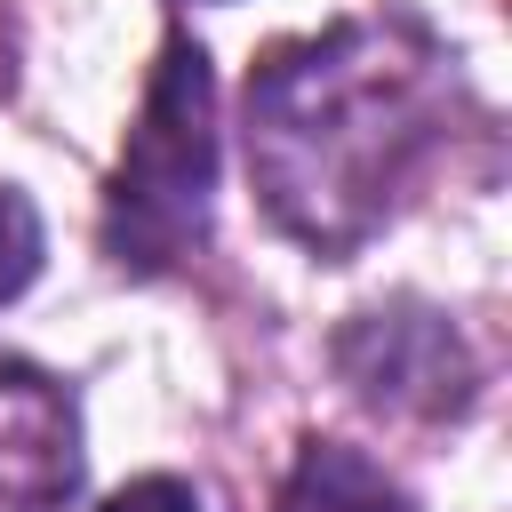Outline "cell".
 Instances as JSON below:
<instances>
[{"instance_id":"8992f818","label":"cell","mask_w":512,"mask_h":512,"mask_svg":"<svg viewBox=\"0 0 512 512\" xmlns=\"http://www.w3.org/2000/svg\"><path fill=\"white\" fill-rule=\"evenodd\" d=\"M48 264V224L24 184H0V304H16Z\"/></svg>"},{"instance_id":"3957f363","label":"cell","mask_w":512,"mask_h":512,"mask_svg":"<svg viewBox=\"0 0 512 512\" xmlns=\"http://www.w3.org/2000/svg\"><path fill=\"white\" fill-rule=\"evenodd\" d=\"M328 352H336V376L352 384V400H368L384 416L440 424L480 400V360H472L464 328L432 304H408V296L352 312Z\"/></svg>"},{"instance_id":"7a4b0ae2","label":"cell","mask_w":512,"mask_h":512,"mask_svg":"<svg viewBox=\"0 0 512 512\" xmlns=\"http://www.w3.org/2000/svg\"><path fill=\"white\" fill-rule=\"evenodd\" d=\"M216 168H224V128H216V64L208 48L168 24L144 104L120 136V160L104 176L96 208V248L128 280H160L208 248L216 224Z\"/></svg>"},{"instance_id":"5b68a950","label":"cell","mask_w":512,"mask_h":512,"mask_svg":"<svg viewBox=\"0 0 512 512\" xmlns=\"http://www.w3.org/2000/svg\"><path fill=\"white\" fill-rule=\"evenodd\" d=\"M272 512H424L368 448L352 440H296L288 456V480H280V504Z\"/></svg>"},{"instance_id":"6da1fadb","label":"cell","mask_w":512,"mask_h":512,"mask_svg":"<svg viewBox=\"0 0 512 512\" xmlns=\"http://www.w3.org/2000/svg\"><path fill=\"white\" fill-rule=\"evenodd\" d=\"M472 104L456 48L408 8H360L264 48L240 96L256 208L312 264L360 256L432 176Z\"/></svg>"},{"instance_id":"277c9868","label":"cell","mask_w":512,"mask_h":512,"mask_svg":"<svg viewBox=\"0 0 512 512\" xmlns=\"http://www.w3.org/2000/svg\"><path fill=\"white\" fill-rule=\"evenodd\" d=\"M72 496L80 400L32 360H0V512H64Z\"/></svg>"},{"instance_id":"52a82bcc","label":"cell","mask_w":512,"mask_h":512,"mask_svg":"<svg viewBox=\"0 0 512 512\" xmlns=\"http://www.w3.org/2000/svg\"><path fill=\"white\" fill-rule=\"evenodd\" d=\"M96 512H208V504H200V488H192L184 472H136V480H120Z\"/></svg>"}]
</instances>
